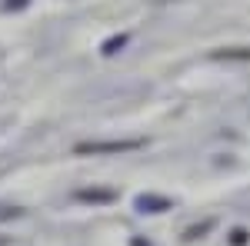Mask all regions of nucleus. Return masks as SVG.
<instances>
[{
  "label": "nucleus",
  "mask_w": 250,
  "mask_h": 246,
  "mask_svg": "<svg viewBox=\"0 0 250 246\" xmlns=\"http://www.w3.org/2000/svg\"><path fill=\"white\" fill-rule=\"evenodd\" d=\"M3 7H7V10H23L27 0H3Z\"/></svg>",
  "instance_id": "9"
},
{
  "label": "nucleus",
  "mask_w": 250,
  "mask_h": 246,
  "mask_svg": "<svg viewBox=\"0 0 250 246\" xmlns=\"http://www.w3.org/2000/svg\"><path fill=\"white\" fill-rule=\"evenodd\" d=\"M130 246H150V243H144V240H134V243H130Z\"/></svg>",
  "instance_id": "10"
},
{
  "label": "nucleus",
  "mask_w": 250,
  "mask_h": 246,
  "mask_svg": "<svg viewBox=\"0 0 250 246\" xmlns=\"http://www.w3.org/2000/svg\"><path fill=\"white\" fill-rule=\"evenodd\" d=\"M230 243L233 246H244V243H247V229H233V233H230Z\"/></svg>",
  "instance_id": "7"
},
{
  "label": "nucleus",
  "mask_w": 250,
  "mask_h": 246,
  "mask_svg": "<svg viewBox=\"0 0 250 246\" xmlns=\"http://www.w3.org/2000/svg\"><path fill=\"white\" fill-rule=\"evenodd\" d=\"M10 216H20L17 207H0V220H10Z\"/></svg>",
  "instance_id": "8"
},
{
  "label": "nucleus",
  "mask_w": 250,
  "mask_h": 246,
  "mask_svg": "<svg viewBox=\"0 0 250 246\" xmlns=\"http://www.w3.org/2000/svg\"><path fill=\"white\" fill-rule=\"evenodd\" d=\"M213 57H217V60H224V57H230V60H250V50H217Z\"/></svg>",
  "instance_id": "5"
},
{
  "label": "nucleus",
  "mask_w": 250,
  "mask_h": 246,
  "mask_svg": "<svg viewBox=\"0 0 250 246\" xmlns=\"http://www.w3.org/2000/svg\"><path fill=\"white\" fill-rule=\"evenodd\" d=\"M124 43H127V34H117V37H110L107 43H104V47H100V50H104V54L110 57V54H117V50H120Z\"/></svg>",
  "instance_id": "4"
},
{
  "label": "nucleus",
  "mask_w": 250,
  "mask_h": 246,
  "mask_svg": "<svg viewBox=\"0 0 250 246\" xmlns=\"http://www.w3.org/2000/svg\"><path fill=\"white\" fill-rule=\"evenodd\" d=\"M210 227H213V220H207L204 227H190V229H187V240H197V236H204V233H207Z\"/></svg>",
  "instance_id": "6"
},
{
  "label": "nucleus",
  "mask_w": 250,
  "mask_h": 246,
  "mask_svg": "<svg viewBox=\"0 0 250 246\" xmlns=\"http://www.w3.org/2000/svg\"><path fill=\"white\" fill-rule=\"evenodd\" d=\"M0 246H7V240H0Z\"/></svg>",
  "instance_id": "11"
},
{
  "label": "nucleus",
  "mask_w": 250,
  "mask_h": 246,
  "mask_svg": "<svg viewBox=\"0 0 250 246\" xmlns=\"http://www.w3.org/2000/svg\"><path fill=\"white\" fill-rule=\"evenodd\" d=\"M144 147V140H94V143H77V153L80 156H87V153H127V150H140Z\"/></svg>",
  "instance_id": "1"
},
{
  "label": "nucleus",
  "mask_w": 250,
  "mask_h": 246,
  "mask_svg": "<svg viewBox=\"0 0 250 246\" xmlns=\"http://www.w3.org/2000/svg\"><path fill=\"white\" fill-rule=\"evenodd\" d=\"M77 200H83V203H110V200H117L114 189H77Z\"/></svg>",
  "instance_id": "3"
},
{
  "label": "nucleus",
  "mask_w": 250,
  "mask_h": 246,
  "mask_svg": "<svg viewBox=\"0 0 250 246\" xmlns=\"http://www.w3.org/2000/svg\"><path fill=\"white\" fill-rule=\"evenodd\" d=\"M137 209L140 213H160V209H170V200H164V196H137Z\"/></svg>",
  "instance_id": "2"
}]
</instances>
